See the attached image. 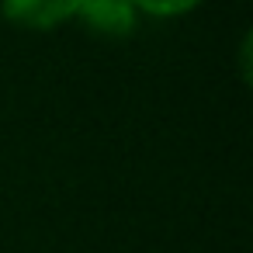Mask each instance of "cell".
I'll return each mask as SVG.
<instances>
[{"mask_svg":"<svg viewBox=\"0 0 253 253\" xmlns=\"http://www.w3.org/2000/svg\"><path fill=\"white\" fill-rule=\"evenodd\" d=\"M201 0H132V7L146 11V14H156V18H170V14H184L191 7H198Z\"/></svg>","mask_w":253,"mask_h":253,"instance_id":"3957f363","label":"cell"},{"mask_svg":"<svg viewBox=\"0 0 253 253\" xmlns=\"http://www.w3.org/2000/svg\"><path fill=\"white\" fill-rule=\"evenodd\" d=\"M77 18L101 35H128L135 25L132 0H80Z\"/></svg>","mask_w":253,"mask_h":253,"instance_id":"7a4b0ae2","label":"cell"},{"mask_svg":"<svg viewBox=\"0 0 253 253\" xmlns=\"http://www.w3.org/2000/svg\"><path fill=\"white\" fill-rule=\"evenodd\" d=\"M7 21L21 25V28H35V32H49L70 18H77L80 0H0Z\"/></svg>","mask_w":253,"mask_h":253,"instance_id":"6da1fadb","label":"cell"}]
</instances>
